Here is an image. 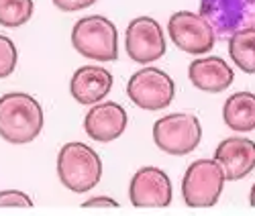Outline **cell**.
Returning a JSON list of instances; mask_svg holds the SVG:
<instances>
[{"mask_svg":"<svg viewBox=\"0 0 255 216\" xmlns=\"http://www.w3.org/2000/svg\"><path fill=\"white\" fill-rule=\"evenodd\" d=\"M125 47L137 63H151L165 53V39L157 20L151 16H137L127 27Z\"/></svg>","mask_w":255,"mask_h":216,"instance_id":"obj_9","label":"cell"},{"mask_svg":"<svg viewBox=\"0 0 255 216\" xmlns=\"http://www.w3.org/2000/svg\"><path fill=\"white\" fill-rule=\"evenodd\" d=\"M215 159L223 167L227 180H241L255 169V141L243 137L223 139L215 151Z\"/></svg>","mask_w":255,"mask_h":216,"instance_id":"obj_11","label":"cell"},{"mask_svg":"<svg viewBox=\"0 0 255 216\" xmlns=\"http://www.w3.org/2000/svg\"><path fill=\"white\" fill-rule=\"evenodd\" d=\"M202 139V126L194 114L174 112L153 124V141L167 155H188Z\"/></svg>","mask_w":255,"mask_h":216,"instance_id":"obj_5","label":"cell"},{"mask_svg":"<svg viewBox=\"0 0 255 216\" xmlns=\"http://www.w3.org/2000/svg\"><path fill=\"white\" fill-rule=\"evenodd\" d=\"M200 14L215 29L217 37H231L255 27V0H200Z\"/></svg>","mask_w":255,"mask_h":216,"instance_id":"obj_8","label":"cell"},{"mask_svg":"<svg viewBox=\"0 0 255 216\" xmlns=\"http://www.w3.org/2000/svg\"><path fill=\"white\" fill-rule=\"evenodd\" d=\"M223 118L229 128L237 133H249L255 128V94L237 92L227 98L223 106Z\"/></svg>","mask_w":255,"mask_h":216,"instance_id":"obj_15","label":"cell"},{"mask_svg":"<svg viewBox=\"0 0 255 216\" xmlns=\"http://www.w3.org/2000/svg\"><path fill=\"white\" fill-rule=\"evenodd\" d=\"M225 171L217 159H198L186 169L182 196L190 208L215 206L225 188Z\"/></svg>","mask_w":255,"mask_h":216,"instance_id":"obj_4","label":"cell"},{"mask_svg":"<svg viewBox=\"0 0 255 216\" xmlns=\"http://www.w3.org/2000/svg\"><path fill=\"white\" fill-rule=\"evenodd\" d=\"M84 208H117L119 202L113 200V198H106V196H96V198H90L82 204Z\"/></svg>","mask_w":255,"mask_h":216,"instance_id":"obj_21","label":"cell"},{"mask_svg":"<svg viewBox=\"0 0 255 216\" xmlns=\"http://www.w3.org/2000/svg\"><path fill=\"white\" fill-rule=\"evenodd\" d=\"M72 45L82 57L96 61H115L119 55L117 27L113 20L102 14L84 16L74 25Z\"/></svg>","mask_w":255,"mask_h":216,"instance_id":"obj_3","label":"cell"},{"mask_svg":"<svg viewBox=\"0 0 255 216\" xmlns=\"http://www.w3.org/2000/svg\"><path fill=\"white\" fill-rule=\"evenodd\" d=\"M96 2V0H53V4L63 10V12H74V10H82V8H88Z\"/></svg>","mask_w":255,"mask_h":216,"instance_id":"obj_20","label":"cell"},{"mask_svg":"<svg viewBox=\"0 0 255 216\" xmlns=\"http://www.w3.org/2000/svg\"><path fill=\"white\" fill-rule=\"evenodd\" d=\"M127 94L133 104L143 110H161L174 102L176 86L165 72L157 68H145L131 76L127 84Z\"/></svg>","mask_w":255,"mask_h":216,"instance_id":"obj_6","label":"cell"},{"mask_svg":"<svg viewBox=\"0 0 255 216\" xmlns=\"http://www.w3.org/2000/svg\"><path fill=\"white\" fill-rule=\"evenodd\" d=\"M229 53L245 74H255V27L241 29L229 37Z\"/></svg>","mask_w":255,"mask_h":216,"instance_id":"obj_16","label":"cell"},{"mask_svg":"<svg viewBox=\"0 0 255 216\" xmlns=\"http://www.w3.org/2000/svg\"><path fill=\"white\" fill-rule=\"evenodd\" d=\"M167 33L178 49L192 55H204L206 51H210L217 39V33L208 20L202 14L190 10L174 12L167 23Z\"/></svg>","mask_w":255,"mask_h":216,"instance_id":"obj_7","label":"cell"},{"mask_svg":"<svg viewBox=\"0 0 255 216\" xmlns=\"http://www.w3.org/2000/svg\"><path fill=\"white\" fill-rule=\"evenodd\" d=\"M129 198L137 208H165L172 204V182L159 167H141L131 180Z\"/></svg>","mask_w":255,"mask_h":216,"instance_id":"obj_10","label":"cell"},{"mask_svg":"<svg viewBox=\"0 0 255 216\" xmlns=\"http://www.w3.org/2000/svg\"><path fill=\"white\" fill-rule=\"evenodd\" d=\"M57 176L68 190L76 194L88 192L102 178V161L86 143H66L57 155Z\"/></svg>","mask_w":255,"mask_h":216,"instance_id":"obj_2","label":"cell"},{"mask_svg":"<svg viewBox=\"0 0 255 216\" xmlns=\"http://www.w3.org/2000/svg\"><path fill=\"white\" fill-rule=\"evenodd\" d=\"M43 108L25 94L10 92L0 98V137L12 145H25L43 131Z\"/></svg>","mask_w":255,"mask_h":216,"instance_id":"obj_1","label":"cell"},{"mask_svg":"<svg viewBox=\"0 0 255 216\" xmlns=\"http://www.w3.org/2000/svg\"><path fill=\"white\" fill-rule=\"evenodd\" d=\"M127 128V112L117 102H98L92 104L86 118H84V131L94 141L109 143L119 139Z\"/></svg>","mask_w":255,"mask_h":216,"instance_id":"obj_12","label":"cell"},{"mask_svg":"<svg viewBox=\"0 0 255 216\" xmlns=\"http://www.w3.org/2000/svg\"><path fill=\"white\" fill-rule=\"evenodd\" d=\"M33 16V0H0V25L20 27Z\"/></svg>","mask_w":255,"mask_h":216,"instance_id":"obj_17","label":"cell"},{"mask_svg":"<svg viewBox=\"0 0 255 216\" xmlns=\"http://www.w3.org/2000/svg\"><path fill=\"white\" fill-rule=\"evenodd\" d=\"M25 206L27 208L33 206V200L25 192H18V190L0 192V208H25Z\"/></svg>","mask_w":255,"mask_h":216,"instance_id":"obj_19","label":"cell"},{"mask_svg":"<svg viewBox=\"0 0 255 216\" xmlns=\"http://www.w3.org/2000/svg\"><path fill=\"white\" fill-rule=\"evenodd\" d=\"M249 202H251V206H255V184H253L251 194H249Z\"/></svg>","mask_w":255,"mask_h":216,"instance_id":"obj_22","label":"cell"},{"mask_svg":"<svg viewBox=\"0 0 255 216\" xmlns=\"http://www.w3.org/2000/svg\"><path fill=\"white\" fill-rule=\"evenodd\" d=\"M14 68H16V47L8 37L0 35V78L10 76Z\"/></svg>","mask_w":255,"mask_h":216,"instance_id":"obj_18","label":"cell"},{"mask_svg":"<svg viewBox=\"0 0 255 216\" xmlns=\"http://www.w3.org/2000/svg\"><path fill=\"white\" fill-rule=\"evenodd\" d=\"M113 88V74L98 66H84L76 70L70 82V92L76 102L84 106L98 104L102 98L109 96Z\"/></svg>","mask_w":255,"mask_h":216,"instance_id":"obj_13","label":"cell"},{"mask_svg":"<svg viewBox=\"0 0 255 216\" xmlns=\"http://www.w3.org/2000/svg\"><path fill=\"white\" fill-rule=\"evenodd\" d=\"M188 78L198 90L217 94L229 88L235 74L223 57H198L190 63Z\"/></svg>","mask_w":255,"mask_h":216,"instance_id":"obj_14","label":"cell"}]
</instances>
